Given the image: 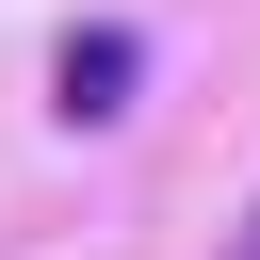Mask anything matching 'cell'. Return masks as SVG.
<instances>
[{
    "mask_svg": "<svg viewBox=\"0 0 260 260\" xmlns=\"http://www.w3.org/2000/svg\"><path fill=\"white\" fill-rule=\"evenodd\" d=\"M130 81H146V49H130V32H65V114H81V130H114V114H130Z\"/></svg>",
    "mask_w": 260,
    "mask_h": 260,
    "instance_id": "obj_1",
    "label": "cell"
},
{
    "mask_svg": "<svg viewBox=\"0 0 260 260\" xmlns=\"http://www.w3.org/2000/svg\"><path fill=\"white\" fill-rule=\"evenodd\" d=\"M244 260H260V228H244Z\"/></svg>",
    "mask_w": 260,
    "mask_h": 260,
    "instance_id": "obj_2",
    "label": "cell"
}]
</instances>
